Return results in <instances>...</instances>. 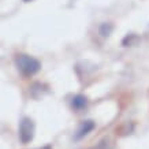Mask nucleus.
I'll list each match as a JSON object with an SVG mask.
<instances>
[{
  "mask_svg": "<svg viewBox=\"0 0 149 149\" xmlns=\"http://www.w3.org/2000/svg\"><path fill=\"white\" fill-rule=\"evenodd\" d=\"M15 66L18 68V71L22 74L23 77H33L41 70V63L36 58H33L30 55H17L15 58Z\"/></svg>",
  "mask_w": 149,
  "mask_h": 149,
  "instance_id": "f257e3e1",
  "label": "nucleus"
},
{
  "mask_svg": "<svg viewBox=\"0 0 149 149\" xmlns=\"http://www.w3.org/2000/svg\"><path fill=\"white\" fill-rule=\"evenodd\" d=\"M34 133H36V125H34V120L30 119V118H22L21 122H19V141L22 142L23 145L29 144L30 141H33L34 138Z\"/></svg>",
  "mask_w": 149,
  "mask_h": 149,
  "instance_id": "f03ea898",
  "label": "nucleus"
},
{
  "mask_svg": "<svg viewBox=\"0 0 149 149\" xmlns=\"http://www.w3.org/2000/svg\"><path fill=\"white\" fill-rule=\"evenodd\" d=\"M95 127H96V125L93 120H84L79 125V127L77 129L75 134H74V141H81L82 138H85Z\"/></svg>",
  "mask_w": 149,
  "mask_h": 149,
  "instance_id": "7ed1b4c3",
  "label": "nucleus"
},
{
  "mask_svg": "<svg viewBox=\"0 0 149 149\" xmlns=\"http://www.w3.org/2000/svg\"><path fill=\"white\" fill-rule=\"evenodd\" d=\"M86 104H88V99H86L84 95H77L74 96L71 100V107L74 109H82L86 107Z\"/></svg>",
  "mask_w": 149,
  "mask_h": 149,
  "instance_id": "20e7f679",
  "label": "nucleus"
},
{
  "mask_svg": "<svg viewBox=\"0 0 149 149\" xmlns=\"http://www.w3.org/2000/svg\"><path fill=\"white\" fill-rule=\"evenodd\" d=\"M113 26L111 25V23H103L101 26H100V34L103 37H107L111 34V32H112Z\"/></svg>",
  "mask_w": 149,
  "mask_h": 149,
  "instance_id": "39448f33",
  "label": "nucleus"
},
{
  "mask_svg": "<svg viewBox=\"0 0 149 149\" xmlns=\"http://www.w3.org/2000/svg\"><path fill=\"white\" fill-rule=\"evenodd\" d=\"M92 149H111V141L108 138H104V140L100 141L99 144H96Z\"/></svg>",
  "mask_w": 149,
  "mask_h": 149,
  "instance_id": "423d86ee",
  "label": "nucleus"
},
{
  "mask_svg": "<svg viewBox=\"0 0 149 149\" xmlns=\"http://www.w3.org/2000/svg\"><path fill=\"white\" fill-rule=\"evenodd\" d=\"M38 149H52V148H51V145H45V146H42V148H38Z\"/></svg>",
  "mask_w": 149,
  "mask_h": 149,
  "instance_id": "0eeeda50",
  "label": "nucleus"
},
{
  "mask_svg": "<svg viewBox=\"0 0 149 149\" xmlns=\"http://www.w3.org/2000/svg\"><path fill=\"white\" fill-rule=\"evenodd\" d=\"M25 1H32V0H25Z\"/></svg>",
  "mask_w": 149,
  "mask_h": 149,
  "instance_id": "6e6552de",
  "label": "nucleus"
}]
</instances>
